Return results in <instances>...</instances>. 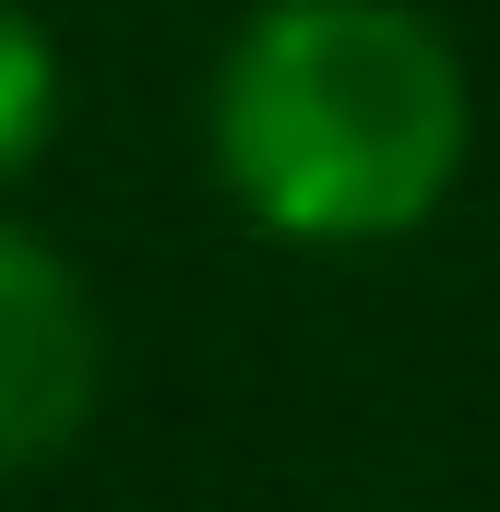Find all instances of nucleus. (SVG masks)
<instances>
[{
  "label": "nucleus",
  "instance_id": "nucleus-3",
  "mask_svg": "<svg viewBox=\"0 0 500 512\" xmlns=\"http://www.w3.org/2000/svg\"><path fill=\"white\" fill-rule=\"evenodd\" d=\"M60 131V48L36 36V12L0 0V179L36 167V143Z\"/></svg>",
  "mask_w": 500,
  "mask_h": 512
},
{
  "label": "nucleus",
  "instance_id": "nucleus-2",
  "mask_svg": "<svg viewBox=\"0 0 500 512\" xmlns=\"http://www.w3.org/2000/svg\"><path fill=\"white\" fill-rule=\"evenodd\" d=\"M96 382H108V334H96L84 274L0 215V477L48 465L96 417Z\"/></svg>",
  "mask_w": 500,
  "mask_h": 512
},
{
  "label": "nucleus",
  "instance_id": "nucleus-1",
  "mask_svg": "<svg viewBox=\"0 0 500 512\" xmlns=\"http://www.w3.org/2000/svg\"><path fill=\"white\" fill-rule=\"evenodd\" d=\"M215 179L298 251H370L465 179V60L405 0H274L215 60Z\"/></svg>",
  "mask_w": 500,
  "mask_h": 512
}]
</instances>
